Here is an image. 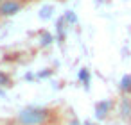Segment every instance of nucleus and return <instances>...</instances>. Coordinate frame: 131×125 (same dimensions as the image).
<instances>
[{"mask_svg":"<svg viewBox=\"0 0 131 125\" xmlns=\"http://www.w3.org/2000/svg\"><path fill=\"white\" fill-rule=\"evenodd\" d=\"M15 121L16 125H58L61 121V111L49 105H29L16 114Z\"/></svg>","mask_w":131,"mask_h":125,"instance_id":"obj_1","label":"nucleus"},{"mask_svg":"<svg viewBox=\"0 0 131 125\" xmlns=\"http://www.w3.org/2000/svg\"><path fill=\"white\" fill-rule=\"evenodd\" d=\"M32 0H4L0 6V18H9L18 15L27 4H31Z\"/></svg>","mask_w":131,"mask_h":125,"instance_id":"obj_2","label":"nucleus"},{"mask_svg":"<svg viewBox=\"0 0 131 125\" xmlns=\"http://www.w3.org/2000/svg\"><path fill=\"white\" fill-rule=\"evenodd\" d=\"M113 109H115V100H111V98H102V100L93 104V113H95L97 121L108 120L110 114L113 113Z\"/></svg>","mask_w":131,"mask_h":125,"instance_id":"obj_3","label":"nucleus"},{"mask_svg":"<svg viewBox=\"0 0 131 125\" xmlns=\"http://www.w3.org/2000/svg\"><path fill=\"white\" fill-rule=\"evenodd\" d=\"M117 113H118L122 121L131 125V96H122L120 95V98L117 102Z\"/></svg>","mask_w":131,"mask_h":125,"instance_id":"obj_4","label":"nucleus"},{"mask_svg":"<svg viewBox=\"0 0 131 125\" xmlns=\"http://www.w3.org/2000/svg\"><path fill=\"white\" fill-rule=\"evenodd\" d=\"M118 91L122 96H131V75H124L120 79V84H118Z\"/></svg>","mask_w":131,"mask_h":125,"instance_id":"obj_5","label":"nucleus"},{"mask_svg":"<svg viewBox=\"0 0 131 125\" xmlns=\"http://www.w3.org/2000/svg\"><path fill=\"white\" fill-rule=\"evenodd\" d=\"M0 86H2V88H13L15 86V80L9 77V73L0 72Z\"/></svg>","mask_w":131,"mask_h":125,"instance_id":"obj_6","label":"nucleus"},{"mask_svg":"<svg viewBox=\"0 0 131 125\" xmlns=\"http://www.w3.org/2000/svg\"><path fill=\"white\" fill-rule=\"evenodd\" d=\"M79 79H81V80H84V86L88 88V82H90V73H88V70H86V68H83V70L79 72Z\"/></svg>","mask_w":131,"mask_h":125,"instance_id":"obj_7","label":"nucleus"},{"mask_svg":"<svg viewBox=\"0 0 131 125\" xmlns=\"http://www.w3.org/2000/svg\"><path fill=\"white\" fill-rule=\"evenodd\" d=\"M84 125H99V123H95V121H90V120H86V121H84Z\"/></svg>","mask_w":131,"mask_h":125,"instance_id":"obj_8","label":"nucleus"},{"mask_svg":"<svg viewBox=\"0 0 131 125\" xmlns=\"http://www.w3.org/2000/svg\"><path fill=\"white\" fill-rule=\"evenodd\" d=\"M2 2H4V0H0V6H2Z\"/></svg>","mask_w":131,"mask_h":125,"instance_id":"obj_9","label":"nucleus"}]
</instances>
